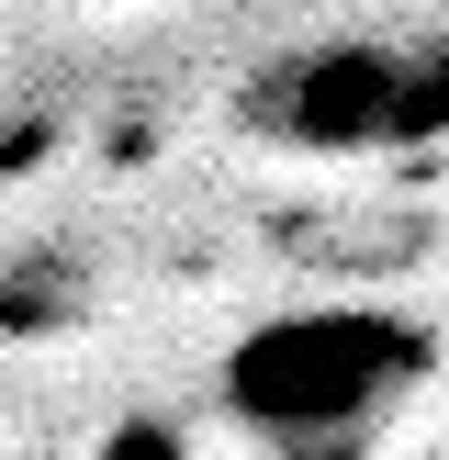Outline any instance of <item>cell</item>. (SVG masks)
Here are the masks:
<instances>
[{"instance_id": "7a4b0ae2", "label": "cell", "mask_w": 449, "mask_h": 460, "mask_svg": "<svg viewBox=\"0 0 449 460\" xmlns=\"http://www.w3.org/2000/svg\"><path fill=\"white\" fill-rule=\"evenodd\" d=\"M236 112L281 157H427L449 135V45L438 34H337V45H304V57H269Z\"/></svg>"}, {"instance_id": "6da1fadb", "label": "cell", "mask_w": 449, "mask_h": 460, "mask_svg": "<svg viewBox=\"0 0 449 460\" xmlns=\"http://www.w3.org/2000/svg\"><path fill=\"white\" fill-rule=\"evenodd\" d=\"M438 382V337L393 304H292L247 326L214 404L259 460H371Z\"/></svg>"}]
</instances>
